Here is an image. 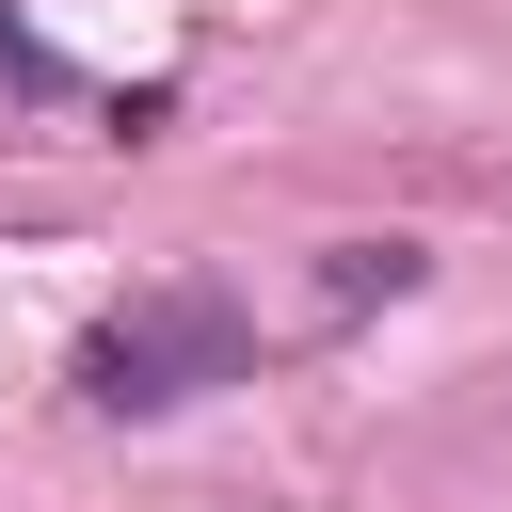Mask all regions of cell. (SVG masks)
<instances>
[{"label":"cell","mask_w":512,"mask_h":512,"mask_svg":"<svg viewBox=\"0 0 512 512\" xmlns=\"http://www.w3.org/2000/svg\"><path fill=\"white\" fill-rule=\"evenodd\" d=\"M240 368H256V304L208 288V272H176V288H144V304H112L80 336V400L96 416H176V400H208Z\"/></svg>","instance_id":"cell-1"}]
</instances>
